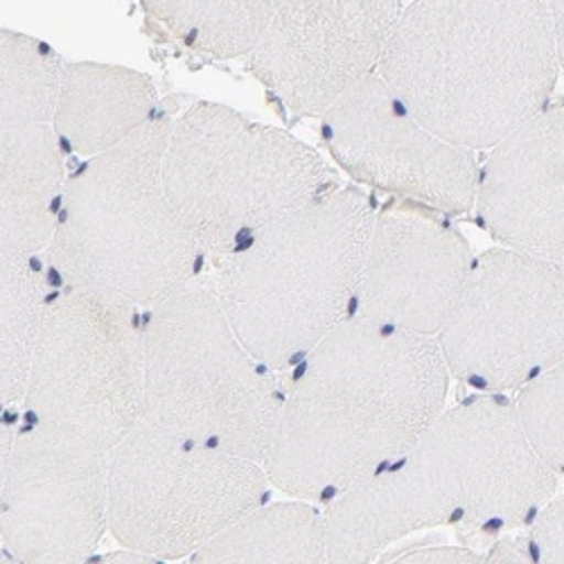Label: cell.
<instances>
[{
	"label": "cell",
	"instance_id": "5bb4252c",
	"mask_svg": "<svg viewBox=\"0 0 564 564\" xmlns=\"http://www.w3.org/2000/svg\"><path fill=\"white\" fill-rule=\"evenodd\" d=\"M473 262L465 235L443 213L406 199L391 202L375 213L348 316L436 339Z\"/></svg>",
	"mask_w": 564,
	"mask_h": 564
},
{
	"label": "cell",
	"instance_id": "52a82bcc",
	"mask_svg": "<svg viewBox=\"0 0 564 564\" xmlns=\"http://www.w3.org/2000/svg\"><path fill=\"white\" fill-rule=\"evenodd\" d=\"M143 314L140 425L264 465L285 384L242 346L217 296L193 282Z\"/></svg>",
	"mask_w": 564,
	"mask_h": 564
},
{
	"label": "cell",
	"instance_id": "ac0fdd59",
	"mask_svg": "<svg viewBox=\"0 0 564 564\" xmlns=\"http://www.w3.org/2000/svg\"><path fill=\"white\" fill-rule=\"evenodd\" d=\"M187 564H330L325 514L305 501H280L258 508Z\"/></svg>",
	"mask_w": 564,
	"mask_h": 564
},
{
	"label": "cell",
	"instance_id": "30bf717a",
	"mask_svg": "<svg viewBox=\"0 0 564 564\" xmlns=\"http://www.w3.org/2000/svg\"><path fill=\"white\" fill-rule=\"evenodd\" d=\"M436 341L449 378L479 393L524 389L564 361V271L503 247L481 253Z\"/></svg>",
	"mask_w": 564,
	"mask_h": 564
},
{
	"label": "cell",
	"instance_id": "7a4b0ae2",
	"mask_svg": "<svg viewBox=\"0 0 564 564\" xmlns=\"http://www.w3.org/2000/svg\"><path fill=\"white\" fill-rule=\"evenodd\" d=\"M557 477L535 456L501 393L467 398L404 456L323 510L330 564H370L425 529L503 531L553 499Z\"/></svg>",
	"mask_w": 564,
	"mask_h": 564
},
{
	"label": "cell",
	"instance_id": "7402d4cb",
	"mask_svg": "<svg viewBox=\"0 0 564 564\" xmlns=\"http://www.w3.org/2000/svg\"><path fill=\"white\" fill-rule=\"evenodd\" d=\"M514 411L535 456L555 477L564 475V361L520 389Z\"/></svg>",
	"mask_w": 564,
	"mask_h": 564
},
{
	"label": "cell",
	"instance_id": "7c38bea8",
	"mask_svg": "<svg viewBox=\"0 0 564 564\" xmlns=\"http://www.w3.org/2000/svg\"><path fill=\"white\" fill-rule=\"evenodd\" d=\"M321 138L364 185L443 215H460L477 204L481 165L475 152L422 127L378 73L359 79L323 113Z\"/></svg>",
	"mask_w": 564,
	"mask_h": 564
},
{
	"label": "cell",
	"instance_id": "6da1fadb",
	"mask_svg": "<svg viewBox=\"0 0 564 564\" xmlns=\"http://www.w3.org/2000/svg\"><path fill=\"white\" fill-rule=\"evenodd\" d=\"M447 389L436 339L348 316L288 378L264 463L271 486L333 506L425 436Z\"/></svg>",
	"mask_w": 564,
	"mask_h": 564
},
{
	"label": "cell",
	"instance_id": "484cf974",
	"mask_svg": "<svg viewBox=\"0 0 564 564\" xmlns=\"http://www.w3.org/2000/svg\"><path fill=\"white\" fill-rule=\"evenodd\" d=\"M549 10H551V25H553V43H555L557 68L564 70V3H549Z\"/></svg>",
	"mask_w": 564,
	"mask_h": 564
},
{
	"label": "cell",
	"instance_id": "d6986e66",
	"mask_svg": "<svg viewBox=\"0 0 564 564\" xmlns=\"http://www.w3.org/2000/svg\"><path fill=\"white\" fill-rule=\"evenodd\" d=\"M278 6L275 0H150L143 10L185 48L232 59L256 51Z\"/></svg>",
	"mask_w": 564,
	"mask_h": 564
},
{
	"label": "cell",
	"instance_id": "5b68a950",
	"mask_svg": "<svg viewBox=\"0 0 564 564\" xmlns=\"http://www.w3.org/2000/svg\"><path fill=\"white\" fill-rule=\"evenodd\" d=\"M170 129V118H154L68 176L48 247L66 288L102 290L150 310L197 282L204 253L163 185Z\"/></svg>",
	"mask_w": 564,
	"mask_h": 564
},
{
	"label": "cell",
	"instance_id": "8992f818",
	"mask_svg": "<svg viewBox=\"0 0 564 564\" xmlns=\"http://www.w3.org/2000/svg\"><path fill=\"white\" fill-rule=\"evenodd\" d=\"M163 185L213 267L269 224L341 187L299 138L215 102H195L172 120Z\"/></svg>",
	"mask_w": 564,
	"mask_h": 564
},
{
	"label": "cell",
	"instance_id": "9c48e42d",
	"mask_svg": "<svg viewBox=\"0 0 564 564\" xmlns=\"http://www.w3.org/2000/svg\"><path fill=\"white\" fill-rule=\"evenodd\" d=\"M264 465L138 425L109 452V531L127 551L181 560L264 506Z\"/></svg>",
	"mask_w": 564,
	"mask_h": 564
},
{
	"label": "cell",
	"instance_id": "d4e9b609",
	"mask_svg": "<svg viewBox=\"0 0 564 564\" xmlns=\"http://www.w3.org/2000/svg\"><path fill=\"white\" fill-rule=\"evenodd\" d=\"M84 564H167L165 560H156L143 553L135 551H127V549H118L111 553H96L93 557H88Z\"/></svg>",
	"mask_w": 564,
	"mask_h": 564
},
{
	"label": "cell",
	"instance_id": "3957f363",
	"mask_svg": "<svg viewBox=\"0 0 564 564\" xmlns=\"http://www.w3.org/2000/svg\"><path fill=\"white\" fill-rule=\"evenodd\" d=\"M557 70L549 3L420 0L404 6L378 75L422 127L475 152L546 111Z\"/></svg>",
	"mask_w": 564,
	"mask_h": 564
},
{
	"label": "cell",
	"instance_id": "4316f807",
	"mask_svg": "<svg viewBox=\"0 0 564 564\" xmlns=\"http://www.w3.org/2000/svg\"><path fill=\"white\" fill-rule=\"evenodd\" d=\"M0 564H19L12 555H8V553H3V557H0Z\"/></svg>",
	"mask_w": 564,
	"mask_h": 564
},
{
	"label": "cell",
	"instance_id": "9a60e30c",
	"mask_svg": "<svg viewBox=\"0 0 564 564\" xmlns=\"http://www.w3.org/2000/svg\"><path fill=\"white\" fill-rule=\"evenodd\" d=\"M475 206L503 249L564 271V107L542 111L490 152Z\"/></svg>",
	"mask_w": 564,
	"mask_h": 564
},
{
	"label": "cell",
	"instance_id": "ffe728a7",
	"mask_svg": "<svg viewBox=\"0 0 564 564\" xmlns=\"http://www.w3.org/2000/svg\"><path fill=\"white\" fill-rule=\"evenodd\" d=\"M3 285V341H0V400L8 415L23 404L32 359L48 312L34 256L0 251Z\"/></svg>",
	"mask_w": 564,
	"mask_h": 564
},
{
	"label": "cell",
	"instance_id": "ba28073f",
	"mask_svg": "<svg viewBox=\"0 0 564 564\" xmlns=\"http://www.w3.org/2000/svg\"><path fill=\"white\" fill-rule=\"evenodd\" d=\"M145 314L116 294L66 288L48 301L23 422L111 452L143 415Z\"/></svg>",
	"mask_w": 564,
	"mask_h": 564
},
{
	"label": "cell",
	"instance_id": "e0dca14e",
	"mask_svg": "<svg viewBox=\"0 0 564 564\" xmlns=\"http://www.w3.org/2000/svg\"><path fill=\"white\" fill-rule=\"evenodd\" d=\"M0 133V251L36 256L53 242L68 181L62 145L53 124L12 127Z\"/></svg>",
	"mask_w": 564,
	"mask_h": 564
},
{
	"label": "cell",
	"instance_id": "44dd1931",
	"mask_svg": "<svg viewBox=\"0 0 564 564\" xmlns=\"http://www.w3.org/2000/svg\"><path fill=\"white\" fill-rule=\"evenodd\" d=\"M64 73L48 43L0 30V129L53 124Z\"/></svg>",
	"mask_w": 564,
	"mask_h": 564
},
{
	"label": "cell",
	"instance_id": "cb8c5ba5",
	"mask_svg": "<svg viewBox=\"0 0 564 564\" xmlns=\"http://www.w3.org/2000/svg\"><path fill=\"white\" fill-rule=\"evenodd\" d=\"M522 546L531 564H564V495L535 514Z\"/></svg>",
	"mask_w": 564,
	"mask_h": 564
},
{
	"label": "cell",
	"instance_id": "277c9868",
	"mask_svg": "<svg viewBox=\"0 0 564 564\" xmlns=\"http://www.w3.org/2000/svg\"><path fill=\"white\" fill-rule=\"evenodd\" d=\"M372 199L339 187L232 249L208 288L242 346L280 372L307 357L352 307L375 219Z\"/></svg>",
	"mask_w": 564,
	"mask_h": 564
},
{
	"label": "cell",
	"instance_id": "8fae6325",
	"mask_svg": "<svg viewBox=\"0 0 564 564\" xmlns=\"http://www.w3.org/2000/svg\"><path fill=\"white\" fill-rule=\"evenodd\" d=\"M109 531V452L3 420L0 540L19 564H84Z\"/></svg>",
	"mask_w": 564,
	"mask_h": 564
},
{
	"label": "cell",
	"instance_id": "603a6c76",
	"mask_svg": "<svg viewBox=\"0 0 564 564\" xmlns=\"http://www.w3.org/2000/svg\"><path fill=\"white\" fill-rule=\"evenodd\" d=\"M391 564H531L522 542L501 540L484 551L458 549V546H438L409 551L393 560Z\"/></svg>",
	"mask_w": 564,
	"mask_h": 564
},
{
	"label": "cell",
	"instance_id": "2e32d148",
	"mask_svg": "<svg viewBox=\"0 0 564 564\" xmlns=\"http://www.w3.org/2000/svg\"><path fill=\"white\" fill-rule=\"evenodd\" d=\"M156 86L143 73L77 62L68 64L53 129L62 150L102 156L154 120Z\"/></svg>",
	"mask_w": 564,
	"mask_h": 564
},
{
	"label": "cell",
	"instance_id": "4fadbf2b",
	"mask_svg": "<svg viewBox=\"0 0 564 564\" xmlns=\"http://www.w3.org/2000/svg\"><path fill=\"white\" fill-rule=\"evenodd\" d=\"M402 12L398 0L280 3L249 70L296 116L323 118L350 86L378 73Z\"/></svg>",
	"mask_w": 564,
	"mask_h": 564
}]
</instances>
